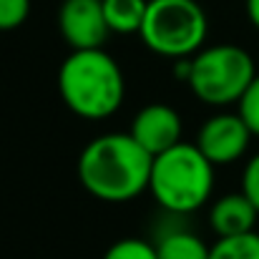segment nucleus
Instances as JSON below:
<instances>
[{"label": "nucleus", "mask_w": 259, "mask_h": 259, "mask_svg": "<svg viewBox=\"0 0 259 259\" xmlns=\"http://www.w3.org/2000/svg\"><path fill=\"white\" fill-rule=\"evenodd\" d=\"M154 156L131 134H103L78 154V181L88 194L106 204H126L149 191Z\"/></svg>", "instance_id": "1"}, {"label": "nucleus", "mask_w": 259, "mask_h": 259, "mask_svg": "<svg viewBox=\"0 0 259 259\" xmlns=\"http://www.w3.org/2000/svg\"><path fill=\"white\" fill-rule=\"evenodd\" d=\"M58 93L71 113L83 121L113 116L126 96V78L103 48L71 51L58 68Z\"/></svg>", "instance_id": "2"}, {"label": "nucleus", "mask_w": 259, "mask_h": 259, "mask_svg": "<svg viewBox=\"0 0 259 259\" xmlns=\"http://www.w3.org/2000/svg\"><path fill=\"white\" fill-rule=\"evenodd\" d=\"M149 191L169 214H191L201 209L214 191V164L196 144H176L151 161Z\"/></svg>", "instance_id": "3"}, {"label": "nucleus", "mask_w": 259, "mask_h": 259, "mask_svg": "<svg viewBox=\"0 0 259 259\" xmlns=\"http://www.w3.org/2000/svg\"><path fill=\"white\" fill-rule=\"evenodd\" d=\"M209 20L196 0H149L139 30L144 46L161 58H191L204 48Z\"/></svg>", "instance_id": "4"}, {"label": "nucleus", "mask_w": 259, "mask_h": 259, "mask_svg": "<svg viewBox=\"0 0 259 259\" xmlns=\"http://www.w3.org/2000/svg\"><path fill=\"white\" fill-rule=\"evenodd\" d=\"M254 76L257 68L249 51L234 43H222L201 48L189 58L186 86L206 106H229L242 98Z\"/></svg>", "instance_id": "5"}, {"label": "nucleus", "mask_w": 259, "mask_h": 259, "mask_svg": "<svg viewBox=\"0 0 259 259\" xmlns=\"http://www.w3.org/2000/svg\"><path fill=\"white\" fill-rule=\"evenodd\" d=\"M249 141L252 131L239 113H217L199 126L194 144L214 166H227L247 154Z\"/></svg>", "instance_id": "6"}, {"label": "nucleus", "mask_w": 259, "mask_h": 259, "mask_svg": "<svg viewBox=\"0 0 259 259\" xmlns=\"http://www.w3.org/2000/svg\"><path fill=\"white\" fill-rule=\"evenodd\" d=\"M58 33L71 51L103 48L111 35L103 0H63L58 8Z\"/></svg>", "instance_id": "7"}, {"label": "nucleus", "mask_w": 259, "mask_h": 259, "mask_svg": "<svg viewBox=\"0 0 259 259\" xmlns=\"http://www.w3.org/2000/svg\"><path fill=\"white\" fill-rule=\"evenodd\" d=\"M128 134L151 154H164L176 144H181L184 123L179 111L169 103H149L136 111Z\"/></svg>", "instance_id": "8"}, {"label": "nucleus", "mask_w": 259, "mask_h": 259, "mask_svg": "<svg viewBox=\"0 0 259 259\" xmlns=\"http://www.w3.org/2000/svg\"><path fill=\"white\" fill-rule=\"evenodd\" d=\"M257 206L244 196V191H232L219 196L209 209V227L217 237H237L254 232L257 224Z\"/></svg>", "instance_id": "9"}, {"label": "nucleus", "mask_w": 259, "mask_h": 259, "mask_svg": "<svg viewBox=\"0 0 259 259\" xmlns=\"http://www.w3.org/2000/svg\"><path fill=\"white\" fill-rule=\"evenodd\" d=\"M149 0H103V18L116 35H139Z\"/></svg>", "instance_id": "10"}, {"label": "nucleus", "mask_w": 259, "mask_h": 259, "mask_svg": "<svg viewBox=\"0 0 259 259\" xmlns=\"http://www.w3.org/2000/svg\"><path fill=\"white\" fill-rule=\"evenodd\" d=\"M154 247L159 259H209V244L189 229H171L161 234Z\"/></svg>", "instance_id": "11"}, {"label": "nucleus", "mask_w": 259, "mask_h": 259, "mask_svg": "<svg viewBox=\"0 0 259 259\" xmlns=\"http://www.w3.org/2000/svg\"><path fill=\"white\" fill-rule=\"evenodd\" d=\"M209 259H259V234L247 232L237 237H219L209 247Z\"/></svg>", "instance_id": "12"}, {"label": "nucleus", "mask_w": 259, "mask_h": 259, "mask_svg": "<svg viewBox=\"0 0 259 259\" xmlns=\"http://www.w3.org/2000/svg\"><path fill=\"white\" fill-rule=\"evenodd\" d=\"M103 259H159V254H156V247H154L151 242L128 237V239L113 242V244L106 249Z\"/></svg>", "instance_id": "13"}, {"label": "nucleus", "mask_w": 259, "mask_h": 259, "mask_svg": "<svg viewBox=\"0 0 259 259\" xmlns=\"http://www.w3.org/2000/svg\"><path fill=\"white\" fill-rule=\"evenodd\" d=\"M237 106H239L237 113L242 116V121L252 131V136H259V73L254 76V81L247 86V91L242 93Z\"/></svg>", "instance_id": "14"}, {"label": "nucleus", "mask_w": 259, "mask_h": 259, "mask_svg": "<svg viewBox=\"0 0 259 259\" xmlns=\"http://www.w3.org/2000/svg\"><path fill=\"white\" fill-rule=\"evenodd\" d=\"M30 15V0H0V30L20 28Z\"/></svg>", "instance_id": "15"}, {"label": "nucleus", "mask_w": 259, "mask_h": 259, "mask_svg": "<svg viewBox=\"0 0 259 259\" xmlns=\"http://www.w3.org/2000/svg\"><path fill=\"white\" fill-rule=\"evenodd\" d=\"M242 191L244 196L257 206L259 211V154H254L247 166H244V174H242Z\"/></svg>", "instance_id": "16"}, {"label": "nucleus", "mask_w": 259, "mask_h": 259, "mask_svg": "<svg viewBox=\"0 0 259 259\" xmlns=\"http://www.w3.org/2000/svg\"><path fill=\"white\" fill-rule=\"evenodd\" d=\"M244 8H247V15H249V23L259 30V0H244Z\"/></svg>", "instance_id": "17"}]
</instances>
